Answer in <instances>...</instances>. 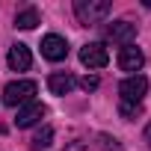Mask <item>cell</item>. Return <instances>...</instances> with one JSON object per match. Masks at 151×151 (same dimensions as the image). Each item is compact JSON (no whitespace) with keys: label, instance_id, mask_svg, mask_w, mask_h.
<instances>
[{"label":"cell","instance_id":"obj_1","mask_svg":"<svg viewBox=\"0 0 151 151\" xmlns=\"http://www.w3.org/2000/svg\"><path fill=\"white\" fill-rule=\"evenodd\" d=\"M74 15L83 27H92L110 15V0H74Z\"/></svg>","mask_w":151,"mask_h":151},{"label":"cell","instance_id":"obj_2","mask_svg":"<svg viewBox=\"0 0 151 151\" xmlns=\"http://www.w3.org/2000/svg\"><path fill=\"white\" fill-rule=\"evenodd\" d=\"M36 83L33 80H12V83H6V89H3V104L6 107H24V104H30V101H36L33 95H36Z\"/></svg>","mask_w":151,"mask_h":151},{"label":"cell","instance_id":"obj_3","mask_svg":"<svg viewBox=\"0 0 151 151\" xmlns=\"http://www.w3.org/2000/svg\"><path fill=\"white\" fill-rule=\"evenodd\" d=\"M148 92V80L142 77V74H130V77H124L119 83V95H122V104H142Z\"/></svg>","mask_w":151,"mask_h":151},{"label":"cell","instance_id":"obj_4","mask_svg":"<svg viewBox=\"0 0 151 151\" xmlns=\"http://www.w3.org/2000/svg\"><path fill=\"white\" fill-rule=\"evenodd\" d=\"M42 56L50 59V62H62L68 56V42L62 36H56V33H47L42 39Z\"/></svg>","mask_w":151,"mask_h":151},{"label":"cell","instance_id":"obj_5","mask_svg":"<svg viewBox=\"0 0 151 151\" xmlns=\"http://www.w3.org/2000/svg\"><path fill=\"white\" fill-rule=\"evenodd\" d=\"M80 62L86 68H104L110 62V53H107V47L101 42H89V45L80 47Z\"/></svg>","mask_w":151,"mask_h":151},{"label":"cell","instance_id":"obj_6","mask_svg":"<svg viewBox=\"0 0 151 151\" xmlns=\"http://www.w3.org/2000/svg\"><path fill=\"white\" fill-rule=\"evenodd\" d=\"M47 113V107L42 101H30L24 107H18V116H15V127H33L42 116Z\"/></svg>","mask_w":151,"mask_h":151},{"label":"cell","instance_id":"obj_7","mask_svg":"<svg viewBox=\"0 0 151 151\" xmlns=\"http://www.w3.org/2000/svg\"><path fill=\"white\" fill-rule=\"evenodd\" d=\"M107 39L124 47V45H130V42L136 39V24H130V21H116V24L107 27Z\"/></svg>","mask_w":151,"mask_h":151},{"label":"cell","instance_id":"obj_8","mask_svg":"<svg viewBox=\"0 0 151 151\" xmlns=\"http://www.w3.org/2000/svg\"><path fill=\"white\" fill-rule=\"evenodd\" d=\"M145 65V53L139 50V47H133V45H124L122 50H119V68L122 71H139Z\"/></svg>","mask_w":151,"mask_h":151},{"label":"cell","instance_id":"obj_9","mask_svg":"<svg viewBox=\"0 0 151 151\" xmlns=\"http://www.w3.org/2000/svg\"><path fill=\"white\" fill-rule=\"evenodd\" d=\"M74 86H77V80H74V74H68V71H56V74L47 77V89L53 95H68Z\"/></svg>","mask_w":151,"mask_h":151},{"label":"cell","instance_id":"obj_10","mask_svg":"<svg viewBox=\"0 0 151 151\" xmlns=\"http://www.w3.org/2000/svg\"><path fill=\"white\" fill-rule=\"evenodd\" d=\"M30 65H33L30 47H27V45H12V47H9V68H12V71H27Z\"/></svg>","mask_w":151,"mask_h":151},{"label":"cell","instance_id":"obj_11","mask_svg":"<svg viewBox=\"0 0 151 151\" xmlns=\"http://www.w3.org/2000/svg\"><path fill=\"white\" fill-rule=\"evenodd\" d=\"M36 24H39V12L36 9H24V12L15 15V27L18 30H33Z\"/></svg>","mask_w":151,"mask_h":151},{"label":"cell","instance_id":"obj_12","mask_svg":"<svg viewBox=\"0 0 151 151\" xmlns=\"http://www.w3.org/2000/svg\"><path fill=\"white\" fill-rule=\"evenodd\" d=\"M50 142H53V127H50V124H45V127L33 136V145H30V148H33V151H45Z\"/></svg>","mask_w":151,"mask_h":151},{"label":"cell","instance_id":"obj_13","mask_svg":"<svg viewBox=\"0 0 151 151\" xmlns=\"http://www.w3.org/2000/svg\"><path fill=\"white\" fill-rule=\"evenodd\" d=\"M119 113H122V119H127V122H130V119H136V116L142 113V107H139V104H122V107H119Z\"/></svg>","mask_w":151,"mask_h":151},{"label":"cell","instance_id":"obj_14","mask_svg":"<svg viewBox=\"0 0 151 151\" xmlns=\"http://www.w3.org/2000/svg\"><path fill=\"white\" fill-rule=\"evenodd\" d=\"M80 86H83L86 92H92V89H98V77H89V74H86V77L80 80Z\"/></svg>","mask_w":151,"mask_h":151},{"label":"cell","instance_id":"obj_15","mask_svg":"<svg viewBox=\"0 0 151 151\" xmlns=\"http://www.w3.org/2000/svg\"><path fill=\"white\" fill-rule=\"evenodd\" d=\"M101 142H104V148H113V151H122V145H119L116 139H110V136H101Z\"/></svg>","mask_w":151,"mask_h":151},{"label":"cell","instance_id":"obj_16","mask_svg":"<svg viewBox=\"0 0 151 151\" xmlns=\"http://www.w3.org/2000/svg\"><path fill=\"white\" fill-rule=\"evenodd\" d=\"M145 142L151 145V122H148V127H145Z\"/></svg>","mask_w":151,"mask_h":151},{"label":"cell","instance_id":"obj_17","mask_svg":"<svg viewBox=\"0 0 151 151\" xmlns=\"http://www.w3.org/2000/svg\"><path fill=\"white\" fill-rule=\"evenodd\" d=\"M65 151H83V148H80V145H71V148H65Z\"/></svg>","mask_w":151,"mask_h":151},{"label":"cell","instance_id":"obj_18","mask_svg":"<svg viewBox=\"0 0 151 151\" xmlns=\"http://www.w3.org/2000/svg\"><path fill=\"white\" fill-rule=\"evenodd\" d=\"M145 9H151V0H145Z\"/></svg>","mask_w":151,"mask_h":151}]
</instances>
